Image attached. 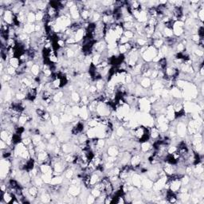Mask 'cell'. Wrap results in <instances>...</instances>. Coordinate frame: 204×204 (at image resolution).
I'll list each match as a JSON object with an SVG mask.
<instances>
[{
    "label": "cell",
    "mask_w": 204,
    "mask_h": 204,
    "mask_svg": "<svg viewBox=\"0 0 204 204\" xmlns=\"http://www.w3.org/2000/svg\"><path fill=\"white\" fill-rule=\"evenodd\" d=\"M158 50L159 49H157L153 46H148L147 49L141 54L142 60L144 61L145 63L152 61L153 59L155 58V57L157 56V54H158Z\"/></svg>",
    "instance_id": "1"
},
{
    "label": "cell",
    "mask_w": 204,
    "mask_h": 204,
    "mask_svg": "<svg viewBox=\"0 0 204 204\" xmlns=\"http://www.w3.org/2000/svg\"><path fill=\"white\" fill-rule=\"evenodd\" d=\"M187 124L184 121H178L177 124L175 126V132H176V135L177 137H180V138H184L186 137L187 133Z\"/></svg>",
    "instance_id": "2"
},
{
    "label": "cell",
    "mask_w": 204,
    "mask_h": 204,
    "mask_svg": "<svg viewBox=\"0 0 204 204\" xmlns=\"http://www.w3.org/2000/svg\"><path fill=\"white\" fill-rule=\"evenodd\" d=\"M14 18H15V14L11 10H6L4 14L2 17V20L4 21L7 24L9 25V26H13Z\"/></svg>",
    "instance_id": "3"
},
{
    "label": "cell",
    "mask_w": 204,
    "mask_h": 204,
    "mask_svg": "<svg viewBox=\"0 0 204 204\" xmlns=\"http://www.w3.org/2000/svg\"><path fill=\"white\" fill-rule=\"evenodd\" d=\"M142 160H143V158L140 155V154H134V155H132L130 159V165L134 168L135 170V169L139 168L140 164H141Z\"/></svg>",
    "instance_id": "4"
},
{
    "label": "cell",
    "mask_w": 204,
    "mask_h": 204,
    "mask_svg": "<svg viewBox=\"0 0 204 204\" xmlns=\"http://www.w3.org/2000/svg\"><path fill=\"white\" fill-rule=\"evenodd\" d=\"M131 183L135 187L140 188L142 187V176L138 173H133L131 176Z\"/></svg>",
    "instance_id": "5"
},
{
    "label": "cell",
    "mask_w": 204,
    "mask_h": 204,
    "mask_svg": "<svg viewBox=\"0 0 204 204\" xmlns=\"http://www.w3.org/2000/svg\"><path fill=\"white\" fill-rule=\"evenodd\" d=\"M69 13L70 14L71 19L75 20V22L81 18V17H80V10H79L78 7L76 4H74L72 7H70L69 9Z\"/></svg>",
    "instance_id": "6"
},
{
    "label": "cell",
    "mask_w": 204,
    "mask_h": 204,
    "mask_svg": "<svg viewBox=\"0 0 204 204\" xmlns=\"http://www.w3.org/2000/svg\"><path fill=\"white\" fill-rule=\"evenodd\" d=\"M67 191L74 197H77L81 194V188L80 185H73V184H71V185L69 186Z\"/></svg>",
    "instance_id": "7"
},
{
    "label": "cell",
    "mask_w": 204,
    "mask_h": 204,
    "mask_svg": "<svg viewBox=\"0 0 204 204\" xmlns=\"http://www.w3.org/2000/svg\"><path fill=\"white\" fill-rule=\"evenodd\" d=\"M106 153L108 156L117 157L120 153V149L117 146L109 145L108 148L106 149Z\"/></svg>",
    "instance_id": "8"
},
{
    "label": "cell",
    "mask_w": 204,
    "mask_h": 204,
    "mask_svg": "<svg viewBox=\"0 0 204 204\" xmlns=\"http://www.w3.org/2000/svg\"><path fill=\"white\" fill-rule=\"evenodd\" d=\"M170 93L171 97L174 99L180 100V99L183 98V93H182V90L176 87V86H173L172 88H171Z\"/></svg>",
    "instance_id": "9"
},
{
    "label": "cell",
    "mask_w": 204,
    "mask_h": 204,
    "mask_svg": "<svg viewBox=\"0 0 204 204\" xmlns=\"http://www.w3.org/2000/svg\"><path fill=\"white\" fill-rule=\"evenodd\" d=\"M153 150V144L149 140L142 142L140 144V151L141 153H147L148 152H152Z\"/></svg>",
    "instance_id": "10"
},
{
    "label": "cell",
    "mask_w": 204,
    "mask_h": 204,
    "mask_svg": "<svg viewBox=\"0 0 204 204\" xmlns=\"http://www.w3.org/2000/svg\"><path fill=\"white\" fill-rule=\"evenodd\" d=\"M79 117L82 121H87L89 118V112L88 109V107L86 105L81 106L80 108V113H79Z\"/></svg>",
    "instance_id": "11"
},
{
    "label": "cell",
    "mask_w": 204,
    "mask_h": 204,
    "mask_svg": "<svg viewBox=\"0 0 204 204\" xmlns=\"http://www.w3.org/2000/svg\"><path fill=\"white\" fill-rule=\"evenodd\" d=\"M160 132L159 131L158 128H157L156 126H152L150 127V129H149V136H150V138L154 140H158L160 137Z\"/></svg>",
    "instance_id": "12"
},
{
    "label": "cell",
    "mask_w": 204,
    "mask_h": 204,
    "mask_svg": "<svg viewBox=\"0 0 204 204\" xmlns=\"http://www.w3.org/2000/svg\"><path fill=\"white\" fill-rule=\"evenodd\" d=\"M23 33L27 34H33L35 32V24H31V23H26L23 26Z\"/></svg>",
    "instance_id": "13"
},
{
    "label": "cell",
    "mask_w": 204,
    "mask_h": 204,
    "mask_svg": "<svg viewBox=\"0 0 204 204\" xmlns=\"http://www.w3.org/2000/svg\"><path fill=\"white\" fill-rule=\"evenodd\" d=\"M139 83L141 87L148 89L151 88V86H152V80L149 77H146L143 76L141 77V78L140 80Z\"/></svg>",
    "instance_id": "14"
},
{
    "label": "cell",
    "mask_w": 204,
    "mask_h": 204,
    "mask_svg": "<svg viewBox=\"0 0 204 204\" xmlns=\"http://www.w3.org/2000/svg\"><path fill=\"white\" fill-rule=\"evenodd\" d=\"M153 183L152 180H151L148 177H142V187H144L145 190H150L152 188Z\"/></svg>",
    "instance_id": "15"
},
{
    "label": "cell",
    "mask_w": 204,
    "mask_h": 204,
    "mask_svg": "<svg viewBox=\"0 0 204 204\" xmlns=\"http://www.w3.org/2000/svg\"><path fill=\"white\" fill-rule=\"evenodd\" d=\"M64 181V179H63L62 175H54L52 178L51 182H50V184L49 185L50 186H57V185H60Z\"/></svg>",
    "instance_id": "16"
},
{
    "label": "cell",
    "mask_w": 204,
    "mask_h": 204,
    "mask_svg": "<svg viewBox=\"0 0 204 204\" xmlns=\"http://www.w3.org/2000/svg\"><path fill=\"white\" fill-rule=\"evenodd\" d=\"M74 173H75V171H74V170L72 168H67L66 170L64 171V180H71L73 179V178L74 177Z\"/></svg>",
    "instance_id": "17"
},
{
    "label": "cell",
    "mask_w": 204,
    "mask_h": 204,
    "mask_svg": "<svg viewBox=\"0 0 204 204\" xmlns=\"http://www.w3.org/2000/svg\"><path fill=\"white\" fill-rule=\"evenodd\" d=\"M8 65H10L12 67L15 68V69H18L20 66L21 61L18 58L14 57V58H10L8 60Z\"/></svg>",
    "instance_id": "18"
},
{
    "label": "cell",
    "mask_w": 204,
    "mask_h": 204,
    "mask_svg": "<svg viewBox=\"0 0 204 204\" xmlns=\"http://www.w3.org/2000/svg\"><path fill=\"white\" fill-rule=\"evenodd\" d=\"M70 101L74 102V104H79L81 101V95L78 92L76 91H73L71 93V96H70Z\"/></svg>",
    "instance_id": "19"
},
{
    "label": "cell",
    "mask_w": 204,
    "mask_h": 204,
    "mask_svg": "<svg viewBox=\"0 0 204 204\" xmlns=\"http://www.w3.org/2000/svg\"><path fill=\"white\" fill-rule=\"evenodd\" d=\"M162 34L164 38H169L174 35L173 34V30L171 28H168V27H164V29L162 31Z\"/></svg>",
    "instance_id": "20"
},
{
    "label": "cell",
    "mask_w": 204,
    "mask_h": 204,
    "mask_svg": "<svg viewBox=\"0 0 204 204\" xmlns=\"http://www.w3.org/2000/svg\"><path fill=\"white\" fill-rule=\"evenodd\" d=\"M126 128L124 127H123L122 125L119 126L118 128H116V136H117L118 137H125L126 133Z\"/></svg>",
    "instance_id": "21"
},
{
    "label": "cell",
    "mask_w": 204,
    "mask_h": 204,
    "mask_svg": "<svg viewBox=\"0 0 204 204\" xmlns=\"http://www.w3.org/2000/svg\"><path fill=\"white\" fill-rule=\"evenodd\" d=\"M164 39H156V40H152V46L156 48L157 49H159L164 46Z\"/></svg>",
    "instance_id": "22"
},
{
    "label": "cell",
    "mask_w": 204,
    "mask_h": 204,
    "mask_svg": "<svg viewBox=\"0 0 204 204\" xmlns=\"http://www.w3.org/2000/svg\"><path fill=\"white\" fill-rule=\"evenodd\" d=\"M27 23H31V24H34V23L36 22V16H35V14L34 12L30 11L27 14Z\"/></svg>",
    "instance_id": "23"
},
{
    "label": "cell",
    "mask_w": 204,
    "mask_h": 204,
    "mask_svg": "<svg viewBox=\"0 0 204 204\" xmlns=\"http://www.w3.org/2000/svg\"><path fill=\"white\" fill-rule=\"evenodd\" d=\"M50 121H51V123L53 125H58L59 123H60V117H58V115L56 114H52L50 116Z\"/></svg>",
    "instance_id": "24"
},
{
    "label": "cell",
    "mask_w": 204,
    "mask_h": 204,
    "mask_svg": "<svg viewBox=\"0 0 204 204\" xmlns=\"http://www.w3.org/2000/svg\"><path fill=\"white\" fill-rule=\"evenodd\" d=\"M180 181H181L182 186H186V185H188L190 184V181H191V179H190V176L187 175H182L181 178H180Z\"/></svg>",
    "instance_id": "25"
},
{
    "label": "cell",
    "mask_w": 204,
    "mask_h": 204,
    "mask_svg": "<svg viewBox=\"0 0 204 204\" xmlns=\"http://www.w3.org/2000/svg\"><path fill=\"white\" fill-rule=\"evenodd\" d=\"M44 14H45V12L44 11H38L35 13V16H36V22H38V23L42 22L43 18H44Z\"/></svg>",
    "instance_id": "26"
},
{
    "label": "cell",
    "mask_w": 204,
    "mask_h": 204,
    "mask_svg": "<svg viewBox=\"0 0 204 204\" xmlns=\"http://www.w3.org/2000/svg\"><path fill=\"white\" fill-rule=\"evenodd\" d=\"M123 35L127 38H128L129 40H132V38L135 37V33L132 30H124Z\"/></svg>",
    "instance_id": "27"
},
{
    "label": "cell",
    "mask_w": 204,
    "mask_h": 204,
    "mask_svg": "<svg viewBox=\"0 0 204 204\" xmlns=\"http://www.w3.org/2000/svg\"><path fill=\"white\" fill-rule=\"evenodd\" d=\"M118 51H119L120 54H121V55H124L128 52L124 45H118Z\"/></svg>",
    "instance_id": "28"
},
{
    "label": "cell",
    "mask_w": 204,
    "mask_h": 204,
    "mask_svg": "<svg viewBox=\"0 0 204 204\" xmlns=\"http://www.w3.org/2000/svg\"><path fill=\"white\" fill-rule=\"evenodd\" d=\"M91 194H92V195H93L95 198H96V199L102 195L101 191H100L98 189L95 188V187H92V188H91Z\"/></svg>",
    "instance_id": "29"
},
{
    "label": "cell",
    "mask_w": 204,
    "mask_h": 204,
    "mask_svg": "<svg viewBox=\"0 0 204 204\" xmlns=\"http://www.w3.org/2000/svg\"><path fill=\"white\" fill-rule=\"evenodd\" d=\"M95 201H96V198L93 196V195L90 193V194H89L87 196V199H86V202L87 203H94Z\"/></svg>",
    "instance_id": "30"
},
{
    "label": "cell",
    "mask_w": 204,
    "mask_h": 204,
    "mask_svg": "<svg viewBox=\"0 0 204 204\" xmlns=\"http://www.w3.org/2000/svg\"><path fill=\"white\" fill-rule=\"evenodd\" d=\"M22 142H23V144L26 146H29L31 143H33V142H32V138H30V137L23 138V139L22 140Z\"/></svg>",
    "instance_id": "31"
},
{
    "label": "cell",
    "mask_w": 204,
    "mask_h": 204,
    "mask_svg": "<svg viewBox=\"0 0 204 204\" xmlns=\"http://www.w3.org/2000/svg\"><path fill=\"white\" fill-rule=\"evenodd\" d=\"M0 147H1V150H6V149L10 148V146L6 142L2 140H0Z\"/></svg>",
    "instance_id": "32"
}]
</instances>
